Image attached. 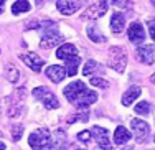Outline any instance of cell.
I'll return each instance as SVG.
<instances>
[{
	"mask_svg": "<svg viewBox=\"0 0 155 150\" xmlns=\"http://www.w3.org/2000/svg\"><path fill=\"white\" fill-rule=\"evenodd\" d=\"M129 140H130V132H129L125 127L119 126L116 129V132H114V142H116L117 145H122V144H125V142H129Z\"/></svg>",
	"mask_w": 155,
	"mask_h": 150,
	"instance_id": "obj_19",
	"label": "cell"
},
{
	"mask_svg": "<svg viewBox=\"0 0 155 150\" xmlns=\"http://www.w3.org/2000/svg\"><path fill=\"white\" fill-rule=\"evenodd\" d=\"M79 54H78V48L74 45H71V43H64V45H61L60 48H58L56 51V58H60V60H63L66 63V61H71L74 60V58H78Z\"/></svg>",
	"mask_w": 155,
	"mask_h": 150,
	"instance_id": "obj_11",
	"label": "cell"
},
{
	"mask_svg": "<svg viewBox=\"0 0 155 150\" xmlns=\"http://www.w3.org/2000/svg\"><path fill=\"white\" fill-rule=\"evenodd\" d=\"M91 84L96 87H102V89H106V87L109 86L107 81L106 79H101V78H96V76H91Z\"/></svg>",
	"mask_w": 155,
	"mask_h": 150,
	"instance_id": "obj_25",
	"label": "cell"
},
{
	"mask_svg": "<svg viewBox=\"0 0 155 150\" xmlns=\"http://www.w3.org/2000/svg\"><path fill=\"white\" fill-rule=\"evenodd\" d=\"M137 60L143 64H152L155 63V45H142L139 46L137 51Z\"/></svg>",
	"mask_w": 155,
	"mask_h": 150,
	"instance_id": "obj_8",
	"label": "cell"
},
{
	"mask_svg": "<svg viewBox=\"0 0 155 150\" xmlns=\"http://www.w3.org/2000/svg\"><path fill=\"white\" fill-rule=\"evenodd\" d=\"M84 91H87L86 84L78 79V81H73L71 84H68V86L64 87V96H66V99L73 104V102H74L78 97L84 93Z\"/></svg>",
	"mask_w": 155,
	"mask_h": 150,
	"instance_id": "obj_7",
	"label": "cell"
},
{
	"mask_svg": "<svg viewBox=\"0 0 155 150\" xmlns=\"http://www.w3.org/2000/svg\"><path fill=\"white\" fill-rule=\"evenodd\" d=\"M56 7L63 15H73V13H76L81 8V3L79 2H56Z\"/></svg>",
	"mask_w": 155,
	"mask_h": 150,
	"instance_id": "obj_15",
	"label": "cell"
},
{
	"mask_svg": "<svg viewBox=\"0 0 155 150\" xmlns=\"http://www.w3.org/2000/svg\"><path fill=\"white\" fill-rule=\"evenodd\" d=\"M93 139L97 142V147L102 148V150H110V144H109V132L107 129L104 127H99V126H94L93 129L89 130Z\"/></svg>",
	"mask_w": 155,
	"mask_h": 150,
	"instance_id": "obj_6",
	"label": "cell"
},
{
	"mask_svg": "<svg viewBox=\"0 0 155 150\" xmlns=\"http://www.w3.org/2000/svg\"><path fill=\"white\" fill-rule=\"evenodd\" d=\"M63 41V35L60 33L58 30H46L45 33H43L41 40H40V46H41L43 50H50V48H54L56 45H60Z\"/></svg>",
	"mask_w": 155,
	"mask_h": 150,
	"instance_id": "obj_4",
	"label": "cell"
},
{
	"mask_svg": "<svg viewBox=\"0 0 155 150\" xmlns=\"http://www.w3.org/2000/svg\"><path fill=\"white\" fill-rule=\"evenodd\" d=\"M97 101V94L94 93V91H84L83 94H81L79 97H78V99L73 102V106H74V107H78V111H79V109H83V111H86V107H89L91 104H94V102Z\"/></svg>",
	"mask_w": 155,
	"mask_h": 150,
	"instance_id": "obj_9",
	"label": "cell"
},
{
	"mask_svg": "<svg viewBox=\"0 0 155 150\" xmlns=\"http://www.w3.org/2000/svg\"><path fill=\"white\" fill-rule=\"evenodd\" d=\"M7 147H5V144H3V142H0V150H5Z\"/></svg>",
	"mask_w": 155,
	"mask_h": 150,
	"instance_id": "obj_29",
	"label": "cell"
},
{
	"mask_svg": "<svg viewBox=\"0 0 155 150\" xmlns=\"http://www.w3.org/2000/svg\"><path fill=\"white\" fill-rule=\"evenodd\" d=\"M107 64L114 69V71L124 73L125 64H127V53H125V50L120 48V46H112V48L109 50Z\"/></svg>",
	"mask_w": 155,
	"mask_h": 150,
	"instance_id": "obj_2",
	"label": "cell"
},
{
	"mask_svg": "<svg viewBox=\"0 0 155 150\" xmlns=\"http://www.w3.org/2000/svg\"><path fill=\"white\" fill-rule=\"evenodd\" d=\"M140 93H142V89H140L139 86H132L129 91H125V94L122 96V104L124 106H130L132 102L140 96Z\"/></svg>",
	"mask_w": 155,
	"mask_h": 150,
	"instance_id": "obj_18",
	"label": "cell"
},
{
	"mask_svg": "<svg viewBox=\"0 0 155 150\" xmlns=\"http://www.w3.org/2000/svg\"><path fill=\"white\" fill-rule=\"evenodd\" d=\"M18 69L13 66V64H7V69H5V78L8 79L10 83H17L18 79Z\"/></svg>",
	"mask_w": 155,
	"mask_h": 150,
	"instance_id": "obj_23",
	"label": "cell"
},
{
	"mask_svg": "<svg viewBox=\"0 0 155 150\" xmlns=\"http://www.w3.org/2000/svg\"><path fill=\"white\" fill-rule=\"evenodd\" d=\"M68 139H66V134L63 130H56L53 135V147L56 150H64L68 148Z\"/></svg>",
	"mask_w": 155,
	"mask_h": 150,
	"instance_id": "obj_17",
	"label": "cell"
},
{
	"mask_svg": "<svg viewBox=\"0 0 155 150\" xmlns=\"http://www.w3.org/2000/svg\"><path fill=\"white\" fill-rule=\"evenodd\" d=\"M150 81H152V83H153V84H155V74H153V76H152V78H150Z\"/></svg>",
	"mask_w": 155,
	"mask_h": 150,
	"instance_id": "obj_31",
	"label": "cell"
},
{
	"mask_svg": "<svg viewBox=\"0 0 155 150\" xmlns=\"http://www.w3.org/2000/svg\"><path fill=\"white\" fill-rule=\"evenodd\" d=\"M20 60L33 71H41L43 64H45V61L35 53H23V54H20Z\"/></svg>",
	"mask_w": 155,
	"mask_h": 150,
	"instance_id": "obj_12",
	"label": "cell"
},
{
	"mask_svg": "<svg viewBox=\"0 0 155 150\" xmlns=\"http://www.w3.org/2000/svg\"><path fill=\"white\" fill-rule=\"evenodd\" d=\"M33 96H35L36 99L41 101L46 109H58L60 107V101L56 99V96H54V94L45 86L35 87V89H33Z\"/></svg>",
	"mask_w": 155,
	"mask_h": 150,
	"instance_id": "obj_3",
	"label": "cell"
},
{
	"mask_svg": "<svg viewBox=\"0 0 155 150\" xmlns=\"http://www.w3.org/2000/svg\"><path fill=\"white\" fill-rule=\"evenodd\" d=\"M28 144L33 150H50L53 147V139H51L50 130L46 127H41L28 137Z\"/></svg>",
	"mask_w": 155,
	"mask_h": 150,
	"instance_id": "obj_1",
	"label": "cell"
},
{
	"mask_svg": "<svg viewBox=\"0 0 155 150\" xmlns=\"http://www.w3.org/2000/svg\"><path fill=\"white\" fill-rule=\"evenodd\" d=\"M96 71H101V64H97L94 60L86 61V64H84V68H83V74L84 76H91V74H94Z\"/></svg>",
	"mask_w": 155,
	"mask_h": 150,
	"instance_id": "obj_22",
	"label": "cell"
},
{
	"mask_svg": "<svg viewBox=\"0 0 155 150\" xmlns=\"http://www.w3.org/2000/svg\"><path fill=\"white\" fill-rule=\"evenodd\" d=\"M127 35L132 43H145V30H143L142 23H139V21H134L129 27Z\"/></svg>",
	"mask_w": 155,
	"mask_h": 150,
	"instance_id": "obj_10",
	"label": "cell"
},
{
	"mask_svg": "<svg viewBox=\"0 0 155 150\" xmlns=\"http://www.w3.org/2000/svg\"><path fill=\"white\" fill-rule=\"evenodd\" d=\"M125 27V17L122 13L116 12L110 18V30H112V33H120V31L124 30Z\"/></svg>",
	"mask_w": 155,
	"mask_h": 150,
	"instance_id": "obj_16",
	"label": "cell"
},
{
	"mask_svg": "<svg viewBox=\"0 0 155 150\" xmlns=\"http://www.w3.org/2000/svg\"><path fill=\"white\" fill-rule=\"evenodd\" d=\"M112 3H114L116 7H127L129 2H112Z\"/></svg>",
	"mask_w": 155,
	"mask_h": 150,
	"instance_id": "obj_28",
	"label": "cell"
},
{
	"mask_svg": "<svg viewBox=\"0 0 155 150\" xmlns=\"http://www.w3.org/2000/svg\"><path fill=\"white\" fill-rule=\"evenodd\" d=\"M130 127H132V130H134L135 140H137L139 144H142V142H145L147 139H149L150 127L147 122H143V120H140V119H130Z\"/></svg>",
	"mask_w": 155,
	"mask_h": 150,
	"instance_id": "obj_5",
	"label": "cell"
},
{
	"mask_svg": "<svg viewBox=\"0 0 155 150\" xmlns=\"http://www.w3.org/2000/svg\"><path fill=\"white\" fill-rule=\"evenodd\" d=\"M150 109H152V107H150L149 102H147V101H142V102H139V104L135 106L134 111L137 112L139 116H149V114H150Z\"/></svg>",
	"mask_w": 155,
	"mask_h": 150,
	"instance_id": "obj_24",
	"label": "cell"
},
{
	"mask_svg": "<svg viewBox=\"0 0 155 150\" xmlns=\"http://www.w3.org/2000/svg\"><path fill=\"white\" fill-rule=\"evenodd\" d=\"M107 8H109V3L107 2H97V3H94V5H91L89 8L84 12V18H93V20H96V18H99V17H102L106 12H107Z\"/></svg>",
	"mask_w": 155,
	"mask_h": 150,
	"instance_id": "obj_13",
	"label": "cell"
},
{
	"mask_svg": "<svg viewBox=\"0 0 155 150\" xmlns=\"http://www.w3.org/2000/svg\"><path fill=\"white\" fill-rule=\"evenodd\" d=\"M46 76L53 83H61L66 76V69L63 66H58V64H51V66L46 68Z\"/></svg>",
	"mask_w": 155,
	"mask_h": 150,
	"instance_id": "obj_14",
	"label": "cell"
},
{
	"mask_svg": "<svg viewBox=\"0 0 155 150\" xmlns=\"http://www.w3.org/2000/svg\"><path fill=\"white\" fill-rule=\"evenodd\" d=\"M21 132H23V126L21 124H15L12 127V135H13V140H20Z\"/></svg>",
	"mask_w": 155,
	"mask_h": 150,
	"instance_id": "obj_26",
	"label": "cell"
},
{
	"mask_svg": "<svg viewBox=\"0 0 155 150\" xmlns=\"http://www.w3.org/2000/svg\"><path fill=\"white\" fill-rule=\"evenodd\" d=\"M30 8H31L30 2H23V0H18V2L12 3V13H13V15H20V13L30 12Z\"/></svg>",
	"mask_w": 155,
	"mask_h": 150,
	"instance_id": "obj_21",
	"label": "cell"
},
{
	"mask_svg": "<svg viewBox=\"0 0 155 150\" xmlns=\"http://www.w3.org/2000/svg\"><path fill=\"white\" fill-rule=\"evenodd\" d=\"M87 36H89L94 43H102V41L107 40L104 35L101 33V30H99L97 25H89V27H87Z\"/></svg>",
	"mask_w": 155,
	"mask_h": 150,
	"instance_id": "obj_20",
	"label": "cell"
},
{
	"mask_svg": "<svg viewBox=\"0 0 155 150\" xmlns=\"http://www.w3.org/2000/svg\"><path fill=\"white\" fill-rule=\"evenodd\" d=\"M153 140H155V137H153Z\"/></svg>",
	"mask_w": 155,
	"mask_h": 150,
	"instance_id": "obj_32",
	"label": "cell"
},
{
	"mask_svg": "<svg viewBox=\"0 0 155 150\" xmlns=\"http://www.w3.org/2000/svg\"><path fill=\"white\" fill-rule=\"evenodd\" d=\"M3 3H5V2H0V13L3 12Z\"/></svg>",
	"mask_w": 155,
	"mask_h": 150,
	"instance_id": "obj_30",
	"label": "cell"
},
{
	"mask_svg": "<svg viewBox=\"0 0 155 150\" xmlns=\"http://www.w3.org/2000/svg\"><path fill=\"white\" fill-rule=\"evenodd\" d=\"M91 137H93V135H91L89 130H83L81 134H78V140H79V142H84V144H87V142L91 140Z\"/></svg>",
	"mask_w": 155,
	"mask_h": 150,
	"instance_id": "obj_27",
	"label": "cell"
}]
</instances>
